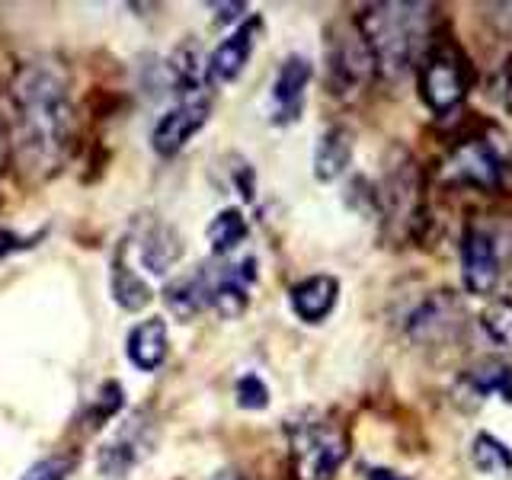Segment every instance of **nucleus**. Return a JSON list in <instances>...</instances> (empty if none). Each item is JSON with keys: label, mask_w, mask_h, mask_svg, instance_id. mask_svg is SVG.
<instances>
[{"label": "nucleus", "mask_w": 512, "mask_h": 480, "mask_svg": "<svg viewBox=\"0 0 512 480\" xmlns=\"http://www.w3.org/2000/svg\"><path fill=\"white\" fill-rule=\"evenodd\" d=\"M71 471H74V464L68 458L52 455V458H42L36 464H29L20 480H68Z\"/></svg>", "instance_id": "27"}, {"label": "nucleus", "mask_w": 512, "mask_h": 480, "mask_svg": "<svg viewBox=\"0 0 512 480\" xmlns=\"http://www.w3.org/2000/svg\"><path fill=\"white\" fill-rule=\"evenodd\" d=\"M464 324V308L452 292H429L407 311L404 317V333L413 343H445L461 330Z\"/></svg>", "instance_id": "7"}, {"label": "nucleus", "mask_w": 512, "mask_h": 480, "mask_svg": "<svg viewBox=\"0 0 512 480\" xmlns=\"http://www.w3.org/2000/svg\"><path fill=\"white\" fill-rule=\"evenodd\" d=\"M269 404V388L260 375H244L237 381V407L244 410H263Z\"/></svg>", "instance_id": "26"}, {"label": "nucleus", "mask_w": 512, "mask_h": 480, "mask_svg": "<svg viewBox=\"0 0 512 480\" xmlns=\"http://www.w3.org/2000/svg\"><path fill=\"white\" fill-rule=\"evenodd\" d=\"M397 160L391 164L388 160V170L381 176V186L375 192V199L381 202L384 215L388 218H407L410 208H413V192H416V180H413V160L407 154L394 151Z\"/></svg>", "instance_id": "19"}, {"label": "nucleus", "mask_w": 512, "mask_h": 480, "mask_svg": "<svg viewBox=\"0 0 512 480\" xmlns=\"http://www.w3.org/2000/svg\"><path fill=\"white\" fill-rule=\"evenodd\" d=\"M7 154H10V128H7L4 112H0V173L7 167Z\"/></svg>", "instance_id": "29"}, {"label": "nucleus", "mask_w": 512, "mask_h": 480, "mask_svg": "<svg viewBox=\"0 0 512 480\" xmlns=\"http://www.w3.org/2000/svg\"><path fill=\"white\" fill-rule=\"evenodd\" d=\"M503 157L484 138H471L464 141L461 148L448 160V176L464 186H477V189H496L503 183Z\"/></svg>", "instance_id": "12"}, {"label": "nucleus", "mask_w": 512, "mask_h": 480, "mask_svg": "<svg viewBox=\"0 0 512 480\" xmlns=\"http://www.w3.org/2000/svg\"><path fill=\"white\" fill-rule=\"evenodd\" d=\"M429 4H372L356 16L375 71L400 80L423 55L429 36Z\"/></svg>", "instance_id": "2"}, {"label": "nucleus", "mask_w": 512, "mask_h": 480, "mask_svg": "<svg viewBox=\"0 0 512 480\" xmlns=\"http://www.w3.org/2000/svg\"><path fill=\"white\" fill-rule=\"evenodd\" d=\"M314 77V64L304 58V55H288L279 71L276 80H272V93H269V103H272V122L276 125H292L301 119L304 112V96H308V84Z\"/></svg>", "instance_id": "11"}, {"label": "nucleus", "mask_w": 512, "mask_h": 480, "mask_svg": "<svg viewBox=\"0 0 512 480\" xmlns=\"http://www.w3.org/2000/svg\"><path fill=\"white\" fill-rule=\"evenodd\" d=\"M13 157L29 183H48L74 151L71 74L55 58H32L13 71Z\"/></svg>", "instance_id": "1"}, {"label": "nucleus", "mask_w": 512, "mask_h": 480, "mask_svg": "<svg viewBox=\"0 0 512 480\" xmlns=\"http://www.w3.org/2000/svg\"><path fill=\"white\" fill-rule=\"evenodd\" d=\"M157 416L154 410L141 407L135 413L125 416V423L112 432V436L103 442L100 455H96V464H100V474L109 480H122L132 474L138 464H144L157 448Z\"/></svg>", "instance_id": "4"}, {"label": "nucleus", "mask_w": 512, "mask_h": 480, "mask_svg": "<svg viewBox=\"0 0 512 480\" xmlns=\"http://www.w3.org/2000/svg\"><path fill=\"white\" fill-rule=\"evenodd\" d=\"M336 301H340V279L327 276V272L301 279L292 292H288V304H292L295 317L304 320V324H324L333 314Z\"/></svg>", "instance_id": "17"}, {"label": "nucleus", "mask_w": 512, "mask_h": 480, "mask_svg": "<svg viewBox=\"0 0 512 480\" xmlns=\"http://www.w3.org/2000/svg\"><path fill=\"white\" fill-rule=\"evenodd\" d=\"M212 288H215V266L202 263L199 269L186 272V276H176L164 288V304L176 320H192L199 317L205 308H212Z\"/></svg>", "instance_id": "16"}, {"label": "nucleus", "mask_w": 512, "mask_h": 480, "mask_svg": "<svg viewBox=\"0 0 512 480\" xmlns=\"http://www.w3.org/2000/svg\"><path fill=\"white\" fill-rule=\"evenodd\" d=\"M215 480H244L237 471H218V477Z\"/></svg>", "instance_id": "32"}, {"label": "nucleus", "mask_w": 512, "mask_h": 480, "mask_svg": "<svg viewBox=\"0 0 512 480\" xmlns=\"http://www.w3.org/2000/svg\"><path fill=\"white\" fill-rule=\"evenodd\" d=\"M503 276L500 244L487 228H468L461 237V282L471 295L487 298Z\"/></svg>", "instance_id": "8"}, {"label": "nucleus", "mask_w": 512, "mask_h": 480, "mask_svg": "<svg viewBox=\"0 0 512 480\" xmlns=\"http://www.w3.org/2000/svg\"><path fill=\"white\" fill-rule=\"evenodd\" d=\"M375 71V61L368 55V45L359 36L356 23H336L327 32V84L330 93L349 100L356 96Z\"/></svg>", "instance_id": "5"}, {"label": "nucleus", "mask_w": 512, "mask_h": 480, "mask_svg": "<svg viewBox=\"0 0 512 480\" xmlns=\"http://www.w3.org/2000/svg\"><path fill=\"white\" fill-rule=\"evenodd\" d=\"M167 346H170L167 320H160V317L141 320V324L132 327V333H128V340H125L128 362L141 368V372H157L167 359Z\"/></svg>", "instance_id": "20"}, {"label": "nucleus", "mask_w": 512, "mask_h": 480, "mask_svg": "<svg viewBox=\"0 0 512 480\" xmlns=\"http://www.w3.org/2000/svg\"><path fill=\"white\" fill-rule=\"evenodd\" d=\"M122 397H125V391H122V384L119 381H106L103 388H100V394L93 397V404H96V413H90L87 416V426L90 429H100L109 416H116L119 410H122Z\"/></svg>", "instance_id": "25"}, {"label": "nucleus", "mask_w": 512, "mask_h": 480, "mask_svg": "<svg viewBox=\"0 0 512 480\" xmlns=\"http://www.w3.org/2000/svg\"><path fill=\"white\" fill-rule=\"evenodd\" d=\"M215 10H218V23H221V20L228 23V20H237L240 13H247V4H224V7L218 4Z\"/></svg>", "instance_id": "31"}, {"label": "nucleus", "mask_w": 512, "mask_h": 480, "mask_svg": "<svg viewBox=\"0 0 512 480\" xmlns=\"http://www.w3.org/2000/svg\"><path fill=\"white\" fill-rule=\"evenodd\" d=\"M256 256H244V260L228 263L221 260L215 266V288H212V308L221 317H240L250 304V288L256 285Z\"/></svg>", "instance_id": "13"}, {"label": "nucleus", "mask_w": 512, "mask_h": 480, "mask_svg": "<svg viewBox=\"0 0 512 480\" xmlns=\"http://www.w3.org/2000/svg\"><path fill=\"white\" fill-rule=\"evenodd\" d=\"M285 436L295 480H333L340 474L349 445L336 423L324 420V416L304 413L285 423Z\"/></svg>", "instance_id": "3"}, {"label": "nucleus", "mask_w": 512, "mask_h": 480, "mask_svg": "<svg viewBox=\"0 0 512 480\" xmlns=\"http://www.w3.org/2000/svg\"><path fill=\"white\" fill-rule=\"evenodd\" d=\"M455 404L464 410H474L487 400H503V404H512V365L503 359H484L471 368H464L455 381Z\"/></svg>", "instance_id": "10"}, {"label": "nucleus", "mask_w": 512, "mask_h": 480, "mask_svg": "<svg viewBox=\"0 0 512 480\" xmlns=\"http://www.w3.org/2000/svg\"><path fill=\"white\" fill-rule=\"evenodd\" d=\"M208 112H212L208 96H176V106L157 119L154 132H151L154 151L160 157L180 154L192 141V135L202 132V125L208 122Z\"/></svg>", "instance_id": "9"}, {"label": "nucleus", "mask_w": 512, "mask_h": 480, "mask_svg": "<svg viewBox=\"0 0 512 480\" xmlns=\"http://www.w3.org/2000/svg\"><path fill=\"white\" fill-rule=\"evenodd\" d=\"M420 96L436 116L455 112L464 103V96H468V71H464V61L455 52H445V48L436 55H429L420 68Z\"/></svg>", "instance_id": "6"}, {"label": "nucleus", "mask_w": 512, "mask_h": 480, "mask_svg": "<svg viewBox=\"0 0 512 480\" xmlns=\"http://www.w3.org/2000/svg\"><path fill=\"white\" fill-rule=\"evenodd\" d=\"M186 240L176 231V224L160 221L154 215L144 218L141 237H138V260L151 276H167V272L183 260Z\"/></svg>", "instance_id": "14"}, {"label": "nucleus", "mask_w": 512, "mask_h": 480, "mask_svg": "<svg viewBox=\"0 0 512 480\" xmlns=\"http://www.w3.org/2000/svg\"><path fill=\"white\" fill-rule=\"evenodd\" d=\"M471 461L484 477L493 480L512 477V448L500 436H493V432H477L471 442Z\"/></svg>", "instance_id": "22"}, {"label": "nucleus", "mask_w": 512, "mask_h": 480, "mask_svg": "<svg viewBox=\"0 0 512 480\" xmlns=\"http://www.w3.org/2000/svg\"><path fill=\"white\" fill-rule=\"evenodd\" d=\"M365 480H410V477L397 474L391 468H365Z\"/></svg>", "instance_id": "30"}, {"label": "nucleus", "mask_w": 512, "mask_h": 480, "mask_svg": "<svg viewBox=\"0 0 512 480\" xmlns=\"http://www.w3.org/2000/svg\"><path fill=\"white\" fill-rule=\"evenodd\" d=\"M480 330L500 349H512V298H493L480 311Z\"/></svg>", "instance_id": "24"}, {"label": "nucleus", "mask_w": 512, "mask_h": 480, "mask_svg": "<svg viewBox=\"0 0 512 480\" xmlns=\"http://www.w3.org/2000/svg\"><path fill=\"white\" fill-rule=\"evenodd\" d=\"M352 154H356V135L346 125H330L324 135L317 138L314 148V176L320 183H333L349 170Z\"/></svg>", "instance_id": "18"}, {"label": "nucleus", "mask_w": 512, "mask_h": 480, "mask_svg": "<svg viewBox=\"0 0 512 480\" xmlns=\"http://www.w3.org/2000/svg\"><path fill=\"white\" fill-rule=\"evenodd\" d=\"M39 237H42V234H36V237H20V234L10 231V228H0V260H7L10 253L29 250Z\"/></svg>", "instance_id": "28"}, {"label": "nucleus", "mask_w": 512, "mask_h": 480, "mask_svg": "<svg viewBox=\"0 0 512 480\" xmlns=\"http://www.w3.org/2000/svg\"><path fill=\"white\" fill-rule=\"evenodd\" d=\"M250 234V224L244 218V212L240 208H224V212H218L212 218V224L205 228V237H208V244H212V253L215 256H231L240 244L247 240Z\"/></svg>", "instance_id": "23"}, {"label": "nucleus", "mask_w": 512, "mask_h": 480, "mask_svg": "<svg viewBox=\"0 0 512 480\" xmlns=\"http://www.w3.org/2000/svg\"><path fill=\"white\" fill-rule=\"evenodd\" d=\"M112 298H116V304L122 311H132V314L144 311L151 304V298H154L151 285L125 263V250H119L116 263H112Z\"/></svg>", "instance_id": "21"}, {"label": "nucleus", "mask_w": 512, "mask_h": 480, "mask_svg": "<svg viewBox=\"0 0 512 480\" xmlns=\"http://www.w3.org/2000/svg\"><path fill=\"white\" fill-rule=\"evenodd\" d=\"M256 32H260V20H250L240 29H234L228 39H221V45L205 61L208 87L231 84V80L240 77V71L247 68V61H250L253 48H256Z\"/></svg>", "instance_id": "15"}]
</instances>
